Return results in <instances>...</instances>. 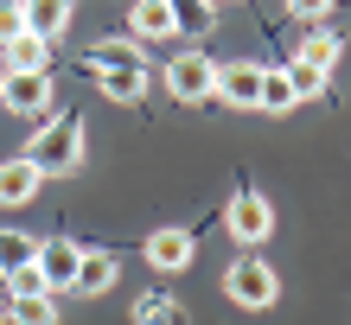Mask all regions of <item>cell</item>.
Returning <instances> with one entry per match:
<instances>
[{"label":"cell","instance_id":"1","mask_svg":"<svg viewBox=\"0 0 351 325\" xmlns=\"http://www.w3.org/2000/svg\"><path fill=\"white\" fill-rule=\"evenodd\" d=\"M96 64V83L109 103H141L147 96V64H141V38H102L90 51Z\"/></svg>","mask_w":351,"mask_h":325},{"label":"cell","instance_id":"2","mask_svg":"<svg viewBox=\"0 0 351 325\" xmlns=\"http://www.w3.org/2000/svg\"><path fill=\"white\" fill-rule=\"evenodd\" d=\"M26 159L45 179H58V172H77L84 166V121L77 115H58V121H38L32 128V140H26Z\"/></svg>","mask_w":351,"mask_h":325},{"label":"cell","instance_id":"3","mask_svg":"<svg viewBox=\"0 0 351 325\" xmlns=\"http://www.w3.org/2000/svg\"><path fill=\"white\" fill-rule=\"evenodd\" d=\"M223 294H230L237 307H250V313H268L281 300V274L268 268L262 255H243V261H230V274H223Z\"/></svg>","mask_w":351,"mask_h":325},{"label":"cell","instance_id":"4","mask_svg":"<svg viewBox=\"0 0 351 325\" xmlns=\"http://www.w3.org/2000/svg\"><path fill=\"white\" fill-rule=\"evenodd\" d=\"M223 230H230V242H243V249H262V242L275 236V205L243 185L230 205H223Z\"/></svg>","mask_w":351,"mask_h":325},{"label":"cell","instance_id":"5","mask_svg":"<svg viewBox=\"0 0 351 325\" xmlns=\"http://www.w3.org/2000/svg\"><path fill=\"white\" fill-rule=\"evenodd\" d=\"M32 268H38V281H45V294H71L77 287V268H84V249H77L71 236H45Z\"/></svg>","mask_w":351,"mask_h":325},{"label":"cell","instance_id":"6","mask_svg":"<svg viewBox=\"0 0 351 325\" xmlns=\"http://www.w3.org/2000/svg\"><path fill=\"white\" fill-rule=\"evenodd\" d=\"M0 103L13 115H45L51 109V70H0Z\"/></svg>","mask_w":351,"mask_h":325},{"label":"cell","instance_id":"7","mask_svg":"<svg viewBox=\"0 0 351 325\" xmlns=\"http://www.w3.org/2000/svg\"><path fill=\"white\" fill-rule=\"evenodd\" d=\"M160 77H167V90L179 96V103H204V96H211V77H217V64H211L204 51H179L173 64L160 70Z\"/></svg>","mask_w":351,"mask_h":325},{"label":"cell","instance_id":"8","mask_svg":"<svg viewBox=\"0 0 351 325\" xmlns=\"http://www.w3.org/2000/svg\"><path fill=\"white\" fill-rule=\"evenodd\" d=\"M192 255H198V236H192V230H179V223H167V230H154V236H147V268H154V274H179V268H192Z\"/></svg>","mask_w":351,"mask_h":325},{"label":"cell","instance_id":"9","mask_svg":"<svg viewBox=\"0 0 351 325\" xmlns=\"http://www.w3.org/2000/svg\"><path fill=\"white\" fill-rule=\"evenodd\" d=\"M211 96H223L230 109H256V96H262V64H217Z\"/></svg>","mask_w":351,"mask_h":325},{"label":"cell","instance_id":"10","mask_svg":"<svg viewBox=\"0 0 351 325\" xmlns=\"http://www.w3.org/2000/svg\"><path fill=\"white\" fill-rule=\"evenodd\" d=\"M38 185H45V172L32 166L26 153H13V159H0V205L7 211H19V205H32L38 198Z\"/></svg>","mask_w":351,"mask_h":325},{"label":"cell","instance_id":"11","mask_svg":"<svg viewBox=\"0 0 351 325\" xmlns=\"http://www.w3.org/2000/svg\"><path fill=\"white\" fill-rule=\"evenodd\" d=\"M339 57H345V38H339L332 26H313V32L300 38L294 64H313V70H326V77H332V70H339Z\"/></svg>","mask_w":351,"mask_h":325},{"label":"cell","instance_id":"12","mask_svg":"<svg viewBox=\"0 0 351 325\" xmlns=\"http://www.w3.org/2000/svg\"><path fill=\"white\" fill-rule=\"evenodd\" d=\"M115 274H121V268H115L109 249H84V268H77V287H71V294H90V300H96V294L115 287Z\"/></svg>","mask_w":351,"mask_h":325},{"label":"cell","instance_id":"13","mask_svg":"<svg viewBox=\"0 0 351 325\" xmlns=\"http://www.w3.org/2000/svg\"><path fill=\"white\" fill-rule=\"evenodd\" d=\"M19 13H26V32L38 38H58L71 26V0H19Z\"/></svg>","mask_w":351,"mask_h":325},{"label":"cell","instance_id":"14","mask_svg":"<svg viewBox=\"0 0 351 325\" xmlns=\"http://www.w3.org/2000/svg\"><path fill=\"white\" fill-rule=\"evenodd\" d=\"M7 325H58V294H7Z\"/></svg>","mask_w":351,"mask_h":325},{"label":"cell","instance_id":"15","mask_svg":"<svg viewBox=\"0 0 351 325\" xmlns=\"http://www.w3.org/2000/svg\"><path fill=\"white\" fill-rule=\"evenodd\" d=\"M7 70H51V38H38V32H19L7 38Z\"/></svg>","mask_w":351,"mask_h":325},{"label":"cell","instance_id":"16","mask_svg":"<svg viewBox=\"0 0 351 325\" xmlns=\"http://www.w3.org/2000/svg\"><path fill=\"white\" fill-rule=\"evenodd\" d=\"M128 26L134 38H173V0H134V13H128Z\"/></svg>","mask_w":351,"mask_h":325},{"label":"cell","instance_id":"17","mask_svg":"<svg viewBox=\"0 0 351 325\" xmlns=\"http://www.w3.org/2000/svg\"><path fill=\"white\" fill-rule=\"evenodd\" d=\"M32 261H38V242H32V236H19V230H0V281L26 274Z\"/></svg>","mask_w":351,"mask_h":325},{"label":"cell","instance_id":"18","mask_svg":"<svg viewBox=\"0 0 351 325\" xmlns=\"http://www.w3.org/2000/svg\"><path fill=\"white\" fill-rule=\"evenodd\" d=\"M256 109H262V115H287V109H294V83H287V70L262 64V96H256Z\"/></svg>","mask_w":351,"mask_h":325},{"label":"cell","instance_id":"19","mask_svg":"<svg viewBox=\"0 0 351 325\" xmlns=\"http://www.w3.org/2000/svg\"><path fill=\"white\" fill-rule=\"evenodd\" d=\"M134 325H185V307L167 294H141L134 300Z\"/></svg>","mask_w":351,"mask_h":325},{"label":"cell","instance_id":"20","mask_svg":"<svg viewBox=\"0 0 351 325\" xmlns=\"http://www.w3.org/2000/svg\"><path fill=\"white\" fill-rule=\"evenodd\" d=\"M211 13H217V0H173V26H179V32H192V38L217 26Z\"/></svg>","mask_w":351,"mask_h":325},{"label":"cell","instance_id":"21","mask_svg":"<svg viewBox=\"0 0 351 325\" xmlns=\"http://www.w3.org/2000/svg\"><path fill=\"white\" fill-rule=\"evenodd\" d=\"M281 70H287V83H294V103H313V96H326V83H332V77L313 70V64H281Z\"/></svg>","mask_w":351,"mask_h":325},{"label":"cell","instance_id":"22","mask_svg":"<svg viewBox=\"0 0 351 325\" xmlns=\"http://www.w3.org/2000/svg\"><path fill=\"white\" fill-rule=\"evenodd\" d=\"M332 7H339V0H287V13H294V19H313V26H319Z\"/></svg>","mask_w":351,"mask_h":325},{"label":"cell","instance_id":"23","mask_svg":"<svg viewBox=\"0 0 351 325\" xmlns=\"http://www.w3.org/2000/svg\"><path fill=\"white\" fill-rule=\"evenodd\" d=\"M19 32H26V13H19V0H13V7H0V45L19 38Z\"/></svg>","mask_w":351,"mask_h":325},{"label":"cell","instance_id":"24","mask_svg":"<svg viewBox=\"0 0 351 325\" xmlns=\"http://www.w3.org/2000/svg\"><path fill=\"white\" fill-rule=\"evenodd\" d=\"M0 325H7V294H0Z\"/></svg>","mask_w":351,"mask_h":325}]
</instances>
